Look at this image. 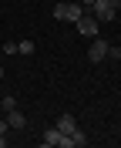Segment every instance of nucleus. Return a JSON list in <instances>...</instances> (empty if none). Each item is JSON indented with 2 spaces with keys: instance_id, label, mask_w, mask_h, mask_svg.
Masks as SVG:
<instances>
[{
  "instance_id": "nucleus-8",
  "label": "nucleus",
  "mask_w": 121,
  "mask_h": 148,
  "mask_svg": "<svg viewBox=\"0 0 121 148\" xmlns=\"http://www.w3.org/2000/svg\"><path fill=\"white\" fill-rule=\"evenodd\" d=\"M71 141H74V148H84V145H88V135H84L81 128H74V135H71Z\"/></svg>"
},
{
  "instance_id": "nucleus-11",
  "label": "nucleus",
  "mask_w": 121,
  "mask_h": 148,
  "mask_svg": "<svg viewBox=\"0 0 121 148\" xmlns=\"http://www.w3.org/2000/svg\"><path fill=\"white\" fill-rule=\"evenodd\" d=\"M108 57H114V61H121V47H108Z\"/></svg>"
},
{
  "instance_id": "nucleus-5",
  "label": "nucleus",
  "mask_w": 121,
  "mask_h": 148,
  "mask_svg": "<svg viewBox=\"0 0 121 148\" xmlns=\"http://www.w3.org/2000/svg\"><path fill=\"white\" fill-rule=\"evenodd\" d=\"M7 125H10V128H24V125H27V118H24V114H20V111L17 108H14V111H7Z\"/></svg>"
},
{
  "instance_id": "nucleus-15",
  "label": "nucleus",
  "mask_w": 121,
  "mask_h": 148,
  "mask_svg": "<svg viewBox=\"0 0 121 148\" xmlns=\"http://www.w3.org/2000/svg\"><path fill=\"white\" fill-rule=\"evenodd\" d=\"M81 3H84V7H91V3H94V0H81Z\"/></svg>"
},
{
  "instance_id": "nucleus-16",
  "label": "nucleus",
  "mask_w": 121,
  "mask_h": 148,
  "mask_svg": "<svg viewBox=\"0 0 121 148\" xmlns=\"http://www.w3.org/2000/svg\"><path fill=\"white\" fill-rule=\"evenodd\" d=\"M0 81H3V67H0Z\"/></svg>"
},
{
  "instance_id": "nucleus-6",
  "label": "nucleus",
  "mask_w": 121,
  "mask_h": 148,
  "mask_svg": "<svg viewBox=\"0 0 121 148\" xmlns=\"http://www.w3.org/2000/svg\"><path fill=\"white\" fill-rule=\"evenodd\" d=\"M44 145L47 148H61V131H57V128H47L44 131Z\"/></svg>"
},
{
  "instance_id": "nucleus-12",
  "label": "nucleus",
  "mask_w": 121,
  "mask_h": 148,
  "mask_svg": "<svg viewBox=\"0 0 121 148\" xmlns=\"http://www.w3.org/2000/svg\"><path fill=\"white\" fill-rule=\"evenodd\" d=\"M10 131V125H7V118H0V135H7Z\"/></svg>"
},
{
  "instance_id": "nucleus-10",
  "label": "nucleus",
  "mask_w": 121,
  "mask_h": 148,
  "mask_svg": "<svg viewBox=\"0 0 121 148\" xmlns=\"http://www.w3.org/2000/svg\"><path fill=\"white\" fill-rule=\"evenodd\" d=\"M0 108H3V111H14V108H17V101H14L10 94H3V98H0Z\"/></svg>"
},
{
  "instance_id": "nucleus-2",
  "label": "nucleus",
  "mask_w": 121,
  "mask_h": 148,
  "mask_svg": "<svg viewBox=\"0 0 121 148\" xmlns=\"http://www.w3.org/2000/svg\"><path fill=\"white\" fill-rule=\"evenodd\" d=\"M108 47H111V44H108V40H94V44L88 47V57H91L94 64H101L104 57H108Z\"/></svg>"
},
{
  "instance_id": "nucleus-14",
  "label": "nucleus",
  "mask_w": 121,
  "mask_h": 148,
  "mask_svg": "<svg viewBox=\"0 0 121 148\" xmlns=\"http://www.w3.org/2000/svg\"><path fill=\"white\" fill-rule=\"evenodd\" d=\"M0 148H7V138H3V135H0Z\"/></svg>"
},
{
  "instance_id": "nucleus-1",
  "label": "nucleus",
  "mask_w": 121,
  "mask_h": 148,
  "mask_svg": "<svg viewBox=\"0 0 121 148\" xmlns=\"http://www.w3.org/2000/svg\"><path fill=\"white\" fill-rule=\"evenodd\" d=\"M91 10H94V17L101 20V24H108V20H111L114 14H118V10H114L111 3H108V0H94V3H91Z\"/></svg>"
},
{
  "instance_id": "nucleus-7",
  "label": "nucleus",
  "mask_w": 121,
  "mask_h": 148,
  "mask_svg": "<svg viewBox=\"0 0 121 148\" xmlns=\"http://www.w3.org/2000/svg\"><path fill=\"white\" fill-rule=\"evenodd\" d=\"M81 17H84V10L77 7V3H67V20H71V24H77Z\"/></svg>"
},
{
  "instance_id": "nucleus-4",
  "label": "nucleus",
  "mask_w": 121,
  "mask_h": 148,
  "mask_svg": "<svg viewBox=\"0 0 121 148\" xmlns=\"http://www.w3.org/2000/svg\"><path fill=\"white\" fill-rule=\"evenodd\" d=\"M61 135H74V128H77V121H74V114H61L57 118V125H54Z\"/></svg>"
},
{
  "instance_id": "nucleus-3",
  "label": "nucleus",
  "mask_w": 121,
  "mask_h": 148,
  "mask_svg": "<svg viewBox=\"0 0 121 148\" xmlns=\"http://www.w3.org/2000/svg\"><path fill=\"white\" fill-rule=\"evenodd\" d=\"M74 27L81 30L84 37H94V34H98V27H101V20H98V17H81V20L74 24Z\"/></svg>"
},
{
  "instance_id": "nucleus-9",
  "label": "nucleus",
  "mask_w": 121,
  "mask_h": 148,
  "mask_svg": "<svg viewBox=\"0 0 121 148\" xmlns=\"http://www.w3.org/2000/svg\"><path fill=\"white\" fill-rule=\"evenodd\" d=\"M17 51H20V54H34V51H37V44H34V40H20Z\"/></svg>"
},
{
  "instance_id": "nucleus-13",
  "label": "nucleus",
  "mask_w": 121,
  "mask_h": 148,
  "mask_svg": "<svg viewBox=\"0 0 121 148\" xmlns=\"http://www.w3.org/2000/svg\"><path fill=\"white\" fill-rule=\"evenodd\" d=\"M108 3H111V7H114V10H118V7H121V0H108Z\"/></svg>"
}]
</instances>
